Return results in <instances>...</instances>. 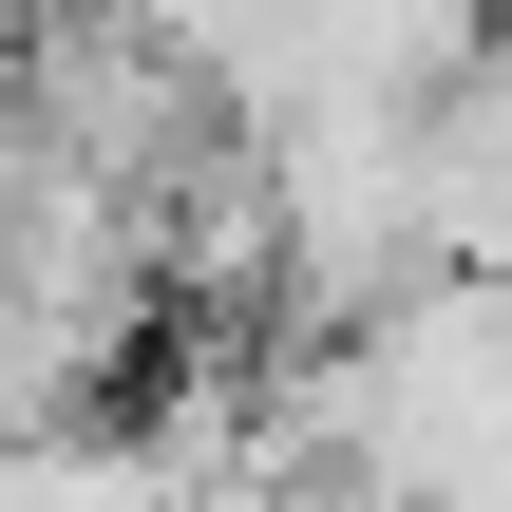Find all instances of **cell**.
Returning <instances> with one entry per match:
<instances>
[{
    "label": "cell",
    "mask_w": 512,
    "mask_h": 512,
    "mask_svg": "<svg viewBox=\"0 0 512 512\" xmlns=\"http://www.w3.org/2000/svg\"><path fill=\"white\" fill-rule=\"evenodd\" d=\"M38 152V95H19V19H0V171Z\"/></svg>",
    "instance_id": "obj_1"
}]
</instances>
